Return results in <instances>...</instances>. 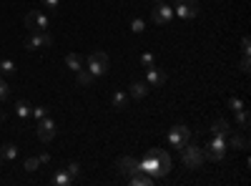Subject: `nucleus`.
Returning <instances> with one entry per match:
<instances>
[{"label":"nucleus","mask_w":251,"mask_h":186,"mask_svg":"<svg viewBox=\"0 0 251 186\" xmlns=\"http://www.w3.org/2000/svg\"><path fill=\"white\" fill-rule=\"evenodd\" d=\"M171 156L169 151H163V149H149L146 151V156L138 161V169L146 171L151 179H163L166 174L171 171Z\"/></svg>","instance_id":"f257e3e1"},{"label":"nucleus","mask_w":251,"mask_h":186,"mask_svg":"<svg viewBox=\"0 0 251 186\" xmlns=\"http://www.w3.org/2000/svg\"><path fill=\"white\" fill-rule=\"evenodd\" d=\"M203 161H206V156H203V149L201 146H196V143H191V141H188L186 146H181V163H183L188 171L201 169Z\"/></svg>","instance_id":"f03ea898"},{"label":"nucleus","mask_w":251,"mask_h":186,"mask_svg":"<svg viewBox=\"0 0 251 186\" xmlns=\"http://www.w3.org/2000/svg\"><path fill=\"white\" fill-rule=\"evenodd\" d=\"M86 68L91 71L93 78H100V76H106L108 68H111V60H108V53H103V51H93L86 55Z\"/></svg>","instance_id":"7ed1b4c3"},{"label":"nucleus","mask_w":251,"mask_h":186,"mask_svg":"<svg viewBox=\"0 0 251 186\" xmlns=\"http://www.w3.org/2000/svg\"><path fill=\"white\" fill-rule=\"evenodd\" d=\"M226 151H228L226 138H221V136H214V138L203 146V156H206L208 161H224Z\"/></svg>","instance_id":"20e7f679"},{"label":"nucleus","mask_w":251,"mask_h":186,"mask_svg":"<svg viewBox=\"0 0 251 186\" xmlns=\"http://www.w3.org/2000/svg\"><path fill=\"white\" fill-rule=\"evenodd\" d=\"M55 121L50 118V116H46V118H40L38 123H35V136H38V141L40 143H50L53 138H55Z\"/></svg>","instance_id":"39448f33"},{"label":"nucleus","mask_w":251,"mask_h":186,"mask_svg":"<svg viewBox=\"0 0 251 186\" xmlns=\"http://www.w3.org/2000/svg\"><path fill=\"white\" fill-rule=\"evenodd\" d=\"M174 15H178L183 20H194L199 15V0H176Z\"/></svg>","instance_id":"423d86ee"},{"label":"nucleus","mask_w":251,"mask_h":186,"mask_svg":"<svg viewBox=\"0 0 251 186\" xmlns=\"http://www.w3.org/2000/svg\"><path fill=\"white\" fill-rule=\"evenodd\" d=\"M48 15L46 13H40V10H30L28 15H25V28L30 30V33H40V30H48Z\"/></svg>","instance_id":"0eeeda50"},{"label":"nucleus","mask_w":251,"mask_h":186,"mask_svg":"<svg viewBox=\"0 0 251 186\" xmlns=\"http://www.w3.org/2000/svg\"><path fill=\"white\" fill-rule=\"evenodd\" d=\"M191 141V129L188 126H183V123H178V126H174L171 131H169V143L174 149H181V146H186V143Z\"/></svg>","instance_id":"6e6552de"},{"label":"nucleus","mask_w":251,"mask_h":186,"mask_svg":"<svg viewBox=\"0 0 251 186\" xmlns=\"http://www.w3.org/2000/svg\"><path fill=\"white\" fill-rule=\"evenodd\" d=\"M151 20L156 26H169L174 20V5H169L166 0H163V3H156V8L151 13Z\"/></svg>","instance_id":"1a4fd4ad"},{"label":"nucleus","mask_w":251,"mask_h":186,"mask_svg":"<svg viewBox=\"0 0 251 186\" xmlns=\"http://www.w3.org/2000/svg\"><path fill=\"white\" fill-rule=\"evenodd\" d=\"M53 46V35L48 30H40V33H30L25 40V48L28 51H40V48H48Z\"/></svg>","instance_id":"9d476101"},{"label":"nucleus","mask_w":251,"mask_h":186,"mask_svg":"<svg viewBox=\"0 0 251 186\" xmlns=\"http://www.w3.org/2000/svg\"><path fill=\"white\" fill-rule=\"evenodd\" d=\"M116 171H118L121 176H131L133 171H138V161H136L133 156H121V159L116 161Z\"/></svg>","instance_id":"9b49d317"},{"label":"nucleus","mask_w":251,"mask_h":186,"mask_svg":"<svg viewBox=\"0 0 251 186\" xmlns=\"http://www.w3.org/2000/svg\"><path fill=\"white\" fill-rule=\"evenodd\" d=\"M146 83H149V88H161L166 83V73L161 68H156V66L146 68Z\"/></svg>","instance_id":"f8f14e48"},{"label":"nucleus","mask_w":251,"mask_h":186,"mask_svg":"<svg viewBox=\"0 0 251 186\" xmlns=\"http://www.w3.org/2000/svg\"><path fill=\"white\" fill-rule=\"evenodd\" d=\"M226 146H228V149L246 151V149H249V138H246V136H241V133H236V131H231V133L226 136Z\"/></svg>","instance_id":"ddd939ff"},{"label":"nucleus","mask_w":251,"mask_h":186,"mask_svg":"<svg viewBox=\"0 0 251 186\" xmlns=\"http://www.w3.org/2000/svg\"><path fill=\"white\" fill-rule=\"evenodd\" d=\"M231 131H234V129L228 126V121H226V118H216V121L211 123V136H221V138H226Z\"/></svg>","instance_id":"4468645a"},{"label":"nucleus","mask_w":251,"mask_h":186,"mask_svg":"<svg viewBox=\"0 0 251 186\" xmlns=\"http://www.w3.org/2000/svg\"><path fill=\"white\" fill-rule=\"evenodd\" d=\"M128 96H131V98H136V101L146 98V96H149V83H146V80H133Z\"/></svg>","instance_id":"2eb2a0df"},{"label":"nucleus","mask_w":251,"mask_h":186,"mask_svg":"<svg viewBox=\"0 0 251 186\" xmlns=\"http://www.w3.org/2000/svg\"><path fill=\"white\" fill-rule=\"evenodd\" d=\"M128 179H131V184H133V186H151V184L156 181V179H151L149 174H146V171H141V169H138V171H133Z\"/></svg>","instance_id":"dca6fc26"},{"label":"nucleus","mask_w":251,"mask_h":186,"mask_svg":"<svg viewBox=\"0 0 251 186\" xmlns=\"http://www.w3.org/2000/svg\"><path fill=\"white\" fill-rule=\"evenodd\" d=\"M50 181H53V186H71L75 179H73L66 169H60V171H55V174H53V179H50Z\"/></svg>","instance_id":"f3484780"},{"label":"nucleus","mask_w":251,"mask_h":186,"mask_svg":"<svg viewBox=\"0 0 251 186\" xmlns=\"http://www.w3.org/2000/svg\"><path fill=\"white\" fill-rule=\"evenodd\" d=\"M83 63H86V60H83V55H78V53H68V55H66V66H68L73 73H78L80 68H86Z\"/></svg>","instance_id":"a211bd4d"},{"label":"nucleus","mask_w":251,"mask_h":186,"mask_svg":"<svg viewBox=\"0 0 251 186\" xmlns=\"http://www.w3.org/2000/svg\"><path fill=\"white\" fill-rule=\"evenodd\" d=\"M0 159L3 161H15L18 159V146L15 143H3V146H0Z\"/></svg>","instance_id":"6ab92c4d"},{"label":"nucleus","mask_w":251,"mask_h":186,"mask_svg":"<svg viewBox=\"0 0 251 186\" xmlns=\"http://www.w3.org/2000/svg\"><path fill=\"white\" fill-rule=\"evenodd\" d=\"M111 101H113L116 111H123V108H128V101H131V96H128V93H123V91H116Z\"/></svg>","instance_id":"aec40b11"},{"label":"nucleus","mask_w":251,"mask_h":186,"mask_svg":"<svg viewBox=\"0 0 251 186\" xmlns=\"http://www.w3.org/2000/svg\"><path fill=\"white\" fill-rule=\"evenodd\" d=\"M30 103L28 101H23V98H20V101H15V116L18 118H30Z\"/></svg>","instance_id":"412c9836"},{"label":"nucleus","mask_w":251,"mask_h":186,"mask_svg":"<svg viewBox=\"0 0 251 186\" xmlns=\"http://www.w3.org/2000/svg\"><path fill=\"white\" fill-rule=\"evenodd\" d=\"M15 60L10 58H0V76H15Z\"/></svg>","instance_id":"4be33fe9"},{"label":"nucleus","mask_w":251,"mask_h":186,"mask_svg":"<svg viewBox=\"0 0 251 186\" xmlns=\"http://www.w3.org/2000/svg\"><path fill=\"white\" fill-rule=\"evenodd\" d=\"M236 113V123H239V129H249V123H251V118H249V111L246 108H239V111H234Z\"/></svg>","instance_id":"5701e85b"},{"label":"nucleus","mask_w":251,"mask_h":186,"mask_svg":"<svg viewBox=\"0 0 251 186\" xmlns=\"http://www.w3.org/2000/svg\"><path fill=\"white\" fill-rule=\"evenodd\" d=\"M75 78H78V83H80V86H91L93 80H96V78L91 76V71H88V68H80V71L75 73Z\"/></svg>","instance_id":"b1692460"},{"label":"nucleus","mask_w":251,"mask_h":186,"mask_svg":"<svg viewBox=\"0 0 251 186\" xmlns=\"http://www.w3.org/2000/svg\"><path fill=\"white\" fill-rule=\"evenodd\" d=\"M23 169H25L28 174L38 171V169H40V161H38V156H28V159L23 161Z\"/></svg>","instance_id":"393cba45"},{"label":"nucleus","mask_w":251,"mask_h":186,"mask_svg":"<svg viewBox=\"0 0 251 186\" xmlns=\"http://www.w3.org/2000/svg\"><path fill=\"white\" fill-rule=\"evenodd\" d=\"M46 116H48V108H46V106H35V108H30V118H35V121L46 118Z\"/></svg>","instance_id":"a878e982"},{"label":"nucleus","mask_w":251,"mask_h":186,"mask_svg":"<svg viewBox=\"0 0 251 186\" xmlns=\"http://www.w3.org/2000/svg\"><path fill=\"white\" fill-rule=\"evenodd\" d=\"M141 66H143V68H151V66H156V58H153V53H143V55H141Z\"/></svg>","instance_id":"bb28decb"},{"label":"nucleus","mask_w":251,"mask_h":186,"mask_svg":"<svg viewBox=\"0 0 251 186\" xmlns=\"http://www.w3.org/2000/svg\"><path fill=\"white\" fill-rule=\"evenodd\" d=\"M8 98H10V88L3 80V76H0V101H8Z\"/></svg>","instance_id":"cd10ccee"},{"label":"nucleus","mask_w":251,"mask_h":186,"mask_svg":"<svg viewBox=\"0 0 251 186\" xmlns=\"http://www.w3.org/2000/svg\"><path fill=\"white\" fill-rule=\"evenodd\" d=\"M131 30H133V33H143V30H146V23H143L141 18H133V20H131Z\"/></svg>","instance_id":"c85d7f7f"},{"label":"nucleus","mask_w":251,"mask_h":186,"mask_svg":"<svg viewBox=\"0 0 251 186\" xmlns=\"http://www.w3.org/2000/svg\"><path fill=\"white\" fill-rule=\"evenodd\" d=\"M241 71L244 73L251 71V53H241Z\"/></svg>","instance_id":"c756f323"},{"label":"nucleus","mask_w":251,"mask_h":186,"mask_svg":"<svg viewBox=\"0 0 251 186\" xmlns=\"http://www.w3.org/2000/svg\"><path fill=\"white\" fill-rule=\"evenodd\" d=\"M66 171H68V174H71L73 179H78V174H80V166H78V163H75V161H71V163H68V166H66Z\"/></svg>","instance_id":"7c9ffc66"},{"label":"nucleus","mask_w":251,"mask_h":186,"mask_svg":"<svg viewBox=\"0 0 251 186\" xmlns=\"http://www.w3.org/2000/svg\"><path fill=\"white\" fill-rule=\"evenodd\" d=\"M228 106H231V108H234V111H239V108H244V101H241V98H236V96H234V98H228Z\"/></svg>","instance_id":"2f4dec72"},{"label":"nucleus","mask_w":251,"mask_h":186,"mask_svg":"<svg viewBox=\"0 0 251 186\" xmlns=\"http://www.w3.org/2000/svg\"><path fill=\"white\" fill-rule=\"evenodd\" d=\"M241 53H251V40H249V35L241 38Z\"/></svg>","instance_id":"473e14b6"},{"label":"nucleus","mask_w":251,"mask_h":186,"mask_svg":"<svg viewBox=\"0 0 251 186\" xmlns=\"http://www.w3.org/2000/svg\"><path fill=\"white\" fill-rule=\"evenodd\" d=\"M43 5H46V8H50V10H55V8L60 5V0H43Z\"/></svg>","instance_id":"72a5a7b5"},{"label":"nucleus","mask_w":251,"mask_h":186,"mask_svg":"<svg viewBox=\"0 0 251 186\" xmlns=\"http://www.w3.org/2000/svg\"><path fill=\"white\" fill-rule=\"evenodd\" d=\"M38 161H40V163H50V154H48V151H43V154L38 156Z\"/></svg>","instance_id":"f704fd0d"},{"label":"nucleus","mask_w":251,"mask_h":186,"mask_svg":"<svg viewBox=\"0 0 251 186\" xmlns=\"http://www.w3.org/2000/svg\"><path fill=\"white\" fill-rule=\"evenodd\" d=\"M153 3H163V0H153Z\"/></svg>","instance_id":"c9c22d12"},{"label":"nucleus","mask_w":251,"mask_h":186,"mask_svg":"<svg viewBox=\"0 0 251 186\" xmlns=\"http://www.w3.org/2000/svg\"><path fill=\"white\" fill-rule=\"evenodd\" d=\"M0 166H3V159H0Z\"/></svg>","instance_id":"e433bc0d"}]
</instances>
